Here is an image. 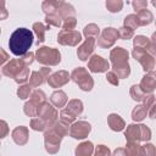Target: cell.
<instances>
[{
    "mask_svg": "<svg viewBox=\"0 0 156 156\" xmlns=\"http://www.w3.org/2000/svg\"><path fill=\"white\" fill-rule=\"evenodd\" d=\"M33 44V33L27 28H17L10 37L9 48L16 56H23Z\"/></svg>",
    "mask_w": 156,
    "mask_h": 156,
    "instance_id": "6da1fadb",
    "label": "cell"
},
{
    "mask_svg": "<svg viewBox=\"0 0 156 156\" xmlns=\"http://www.w3.org/2000/svg\"><path fill=\"white\" fill-rule=\"evenodd\" d=\"M37 60L41 63L56 65L60 62V52L52 48H40L37 51Z\"/></svg>",
    "mask_w": 156,
    "mask_h": 156,
    "instance_id": "7a4b0ae2",
    "label": "cell"
},
{
    "mask_svg": "<svg viewBox=\"0 0 156 156\" xmlns=\"http://www.w3.org/2000/svg\"><path fill=\"white\" fill-rule=\"evenodd\" d=\"M90 130V126L85 122H79L77 124H74L71 129V135L76 139H82L84 138Z\"/></svg>",
    "mask_w": 156,
    "mask_h": 156,
    "instance_id": "3957f363",
    "label": "cell"
},
{
    "mask_svg": "<svg viewBox=\"0 0 156 156\" xmlns=\"http://www.w3.org/2000/svg\"><path fill=\"white\" fill-rule=\"evenodd\" d=\"M89 67L93 72H102L108 68V63L105 60H102V57L94 55L89 62Z\"/></svg>",
    "mask_w": 156,
    "mask_h": 156,
    "instance_id": "277c9868",
    "label": "cell"
},
{
    "mask_svg": "<svg viewBox=\"0 0 156 156\" xmlns=\"http://www.w3.org/2000/svg\"><path fill=\"white\" fill-rule=\"evenodd\" d=\"M93 48H94V39L93 38H88V40L79 48L78 50V56L80 57V60H87L88 55L93 51Z\"/></svg>",
    "mask_w": 156,
    "mask_h": 156,
    "instance_id": "5b68a950",
    "label": "cell"
},
{
    "mask_svg": "<svg viewBox=\"0 0 156 156\" xmlns=\"http://www.w3.org/2000/svg\"><path fill=\"white\" fill-rule=\"evenodd\" d=\"M48 73H50V68H43V69H40V72H33L32 78H30V85L37 87V85L41 84Z\"/></svg>",
    "mask_w": 156,
    "mask_h": 156,
    "instance_id": "8992f818",
    "label": "cell"
},
{
    "mask_svg": "<svg viewBox=\"0 0 156 156\" xmlns=\"http://www.w3.org/2000/svg\"><path fill=\"white\" fill-rule=\"evenodd\" d=\"M62 2H63L62 0H49V1H45V2H44L43 9H44L45 12H51V11L55 10L56 6L61 5Z\"/></svg>",
    "mask_w": 156,
    "mask_h": 156,
    "instance_id": "52a82bcc",
    "label": "cell"
},
{
    "mask_svg": "<svg viewBox=\"0 0 156 156\" xmlns=\"http://www.w3.org/2000/svg\"><path fill=\"white\" fill-rule=\"evenodd\" d=\"M106 6L111 12H117V11H121L122 1L121 0H107Z\"/></svg>",
    "mask_w": 156,
    "mask_h": 156,
    "instance_id": "ba28073f",
    "label": "cell"
},
{
    "mask_svg": "<svg viewBox=\"0 0 156 156\" xmlns=\"http://www.w3.org/2000/svg\"><path fill=\"white\" fill-rule=\"evenodd\" d=\"M34 29H35V32H37V35H38V44L39 43H41V41H44V30H45V28H44V26L41 24V23H35L34 24Z\"/></svg>",
    "mask_w": 156,
    "mask_h": 156,
    "instance_id": "9c48e42d",
    "label": "cell"
},
{
    "mask_svg": "<svg viewBox=\"0 0 156 156\" xmlns=\"http://www.w3.org/2000/svg\"><path fill=\"white\" fill-rule=\"evenodd\" d=\"M145 115H146L145 110H141V106H139V107L133 112V118L136 119V121H139V119H143Z\"/></svg>",
    "mask_w": 156,
    "mask_h": 156,
    "instance_id": "30bf717a",
    "label": "cell"
},
{
    "mask_svg": "<svg viewBox=\"0 0 156 156\" xmlns=\"http://www.w3.org/2000/svg\"><path fill=\"white\" fill-rule=\"evenodd\" d=\"M29 91H30L29 85H24V87H22V88L18 89V96H20L21 99H26V98L28 96Z\"/></svg>",
    "mask_w": 156,
    "mask_h": 156,
    "instance_id": "8fae6325",
    "label": "cell"
},
{
    "mask_svg": "<svg viewBox=\"0 0 156 156\" xmlns=\"http://www.w3.org/2000/svg\"><path fill=\"white\" fill-rule=\"evenodd\" d=\"M91 26H93V24H90L89 27H87V28L84 29V33H85V35H87V37H88L89 34H91V33H93V34H95V35H96V34H99V28H98L96 26H94V29H91Z\"/></svg>",
    "mask_w": 156,
    "mask_h": 156,
    "instance_id": "7c38bea8",
    "label": "cell"
},
{
    "mask_svg": "<svg viewBox=\"0 0 156 156\" xmlns=\"http://www.w3.org/2000/svg\"><path fill=\"white\" fill-rule=\"evenodd\" d=\"M2 52H5V51H4V50L0 48V54H2ZM6 60H7V54H6V55H2V56H0V61H1V62H5Z\"/></svg>",
    "mask_w": 156,
    "mask_h": 156,
    "instance_id": "4fadbf2b",
    "label": "cell"
}]
</instances>
